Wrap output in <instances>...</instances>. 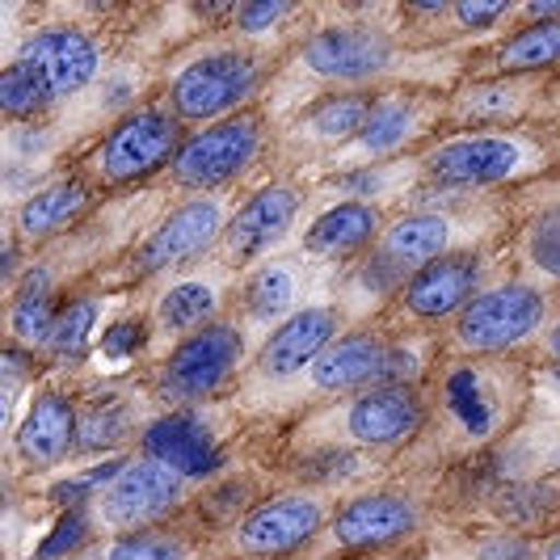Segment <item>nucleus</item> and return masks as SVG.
Here are the masks:
<instances>
[{"label": "nucleus", "instance_id": "1", "mask_svg": "<svg viewBox=\"0 0 560 560\" xmlns=\"http://www.w3.org/2000/svg\"><path fill=\"white\" fill-rule=\"evenodd\" d=\"M421 168L443 190H489L544 168V148L514 131H468L421 156Z\"/></svg>", "mask_w": 560, "mask_h": 560}, {"label": "nucleus", "instance_id": "2", "mask_svg": "<svg viewBox=\"0 0 560 560\" xmlns=\"http://www.w3.org/2000/svg\"><path fill=\"white\" fill-rule=\"evenodd\" d=\"M266 63L257 51L224 47L182 63V72L168 81V110L182 122H224L261 89Z\"/></svg>", "mask_w": 560, "mask_h": 560}, {"label": "nucleus", "instance_id": "3", "mask_svg": "<svg viewBox=\"0 0 560 560\" xmlns=\"http://www.w3.org/2000/svg\"><path fill=\"white\" fill-rule=\"evenodd\" d=\"M182 118L165 106H136L122 114L89 152V173L102 186H131L161 173L182 152Z\"/></svg>", "mask_w": 560, "mask_h": 560}, {"label": "nucleus", "instance_id": "4", "mask_svg": "<svg viewBox=\"0 0 560 560\" xmlns=\"http://www.w3.org/2000/svg\"><path fill=\"white\" fill-rule=\"evenodd\" d=\"M548 320V300L532 282H498L480 291L468 308L455 316V341L468 354H505L532 341Z\"/></svg>", "mask_w": 560, "mask_h": 560}, {"label": "nucleus", "instance_id": "5", "mask_svg": "<svg viewBox=\"0 0 560 560\" xmlns=\"http://www.w3.org/2000/svg\"><path fill=\"white\" fill-rule=\"evenodd\" d=\"M245 359V334L228 320H215L198 334L173 341L168 359L161 363L156 375V393L165 396L168 405H195L202 396L220 393L228 384V375Z\"/></svg>", "mask_w": 560, "mask_h": 560}, {"label": "nucleus", "instance_id": "6", "mask_svg": "<svg viewBox=\"0 0 560 560\" xmlns=\"http://www.w3.org/2000/svg\"><path fill=\"white\" fill-rule=\"evenodd\" d=\"M261 152V122L253 114H232L224 122H211L182 143L177 161L168 165V182L195 195H211L241 177Z\"/></svg>", "mask_w": 560, "mask_h": 560}, {"label": "nucleus", "instance_id": "7", "mask_svg": "<svg viewBox=\"0 0 560 560\" xmlns=\"http://www.w3.org/2000/svg\"><path fill=\"white\" fill-rule=\"evenodd\" d=\"M186 502V477H177L173 468L136 455L122 464V472L97 493L93 502V518L110 532H148L156 527L165 514H173L177 505Z\"/></svg>", "mask_w": 560, "mask_h": 560}, {"label": "nucleus", "instance_id": "8", "mask_svg": "<svg viewBox=\"0 0 560 560\" xmlns=\"http://www.w3.org/2000/svg\"><path fill=\"white\" fill-rule=\"evenodd\" d=\"M325 523V502L316 493H279L257 502L232 527V552L241 560H282L295 548H304Z\"/></svg>", "mask_w": 560, "mask_h": 560}, {"label": "nucleus", "instance_id": "9", "mask_svg": "<svg viewBox=\"0 0 560 560\" xmlns=\"http://www.w3.org/2000/svg\"><path fill=\"white\" fill-rule=\"evenodd\" d=\"M300 207H304V195L291 182H270L257 195H249V202H241L236 215H228V228L220 236L228 266L270 261V253L291 236V228L300 220Z\"/></svg>", "mask_w": 560, "mask_h": 560}, {"label": "nucleus", "instance_id": "10", "mask_svg": "<svg viewBox=\"0 0 560 560\" xmlns=\"http://www.w3.org/2000/svg\"><path fill=\"white\" fill-rule=\"evenodd\" d=\"M224 228L228 220L220 195L182 198L165 220L140 241L131 266H136V275H165L182 261H195L202 249H211L215 236H224Z\"/></svg>", "mask_w": 560, "mask_h": 560}, {"label": "nucleus", "instance_id": "11", "mask_svg": "<svg viewBox=\"0 0 560 560\" xmlns=\"http://www.w3.org/2000/svg\"><path fill=\"white\" fill-rule=\"evenodd\" d=\"M300 63L320 81H375L396 63V43L366 22H337L300 47Z\"/></svg>", "mask_w": 560, "mask_h": 560}, {"label": "nucleus", "instance_id": "12", "mask_svg": "<svg viewBox=\"0 0 560 560\" xmlns=\"http://www.w3.org/2000/svg\"><path fill=\"white\" fill-rule=\"evenodd\" d=\"M439 400H443V418L455 425L464 443H489L510 418V388L485 363L447 366L439 384Z\"/></svg>", "mask_w": 560, "mask_h": 560}, {"label": "nucleus", "instance_id": "13", "mask_svg": "<svg viewBox=\"0 0 560 560\" xmlns=\"http://www.w3.org/2000/svg\"><path fill=\"white\" fill-rule=\"evenodd\" d=\"M425 421V400L409 384L393 388H366L341 409V434L359 447H396L409 434H418Z\"/></svg>", "mask_w": 560, "mask_h": 560}, {"label": "nucleus", "instance_id": "14", "mask_svg": "<svg viewBox=\"0 0 560 560\" xmlns=\"http://www.w3.org/2000/svg\"><path fill=\"white\" fill-rule=\"evenodd\" d=\"M480 282V257L472 249L447 253L430 266L413 270L405 287H400V308L418 320H447V316H459L477 300Z\"/></svg>", "mask_w": 560, "mask_h": 560}, {"label": "nucleus", "instance_id": "15", "mask_svg": "<svg viewBox=\"0 0 560 560\" xmlns=\"http://www.w3.org/2000/svg\"><path fill=\"white\" fill-rule=\"evenodd\" d=\"M418 502H409L405 493H359L346 505H337V514L329 518V535L346 552H366V548L400 544L405 535L418 532Z\"/></svg>", "mask_w": 560, "mask_h": 560}, {"label": "nucleus", "instance_id": "16", "mask_svg": "<svg viewBox=\"0 0 560 560\" xmlns=\"http://www.w3.org/2000/svg\"><path fill=\"white\" fill-rule=\"evenodd\" d=\"M18 63H26L30 72H38L59 102V97L77 93V89H84V84L97 77L102 51H97V43H93L89 34H81V30L47 26L22 38Z\"/></svg>", "mask_w": 560, "mask_h": 560}, {"label": "nucleus", "instance_id": "17", "mask_svg": "<svg viewBox=\"0 0 560 560\" xmlns=\"http://www.w3.org/2000/svg\"><path fill=\"white\" fill-rule=\"evenodd\" d=\"M140 447L148 459L165 464L186 480H202L220 468V439L195 409H173L165 418L148 421Z\"/></svg>", "mask_w": 560, "mask_h": 560}, {"label": "nucleus", "instance_id": "18", "mask_svg": "<svg viewBox=\"0 0 560 560\" xmlns=\"http://www.w3.org/2000/svg\"><path fill=\"white\" fill-rule=\"evenodd\" d=\"M337 341V312L329 304H308L295 316H287L275 334H266L257 350V371L266 380H291L300 371H312V363Z\"/></svg>", "mask_w": 560, "mask_h": 560}, {"label": "nucleus", "instance_id": "19", "mask_svg": "<svg viewBox=\"0 0 560 560\" xmlns=\"http://www.w3.org/2000/svg\"><path fill=\"white\" fill-rule=\"evenodd\" d=\"M375 249L384 257H393L400 270H421L447 253H459V220L447 211H413V215H400L384 228L380 245Z\"/></svg>", "mask_w": 560, "mask_h": 560}, {"label": "nucleus", "instance_id": "20", "mask_svg": "<svg viewBox=\"0 0 560 560\" xmlns=\"http://www.w3.org/2000/svg\"><path fill=\"white\" fill-rule=\"evenodd\" d=\"M384 350L388 337L371 334V329H354V334L337 337L334 346L312 363V388L320 393H366L380 380L384 366Z\"/></svg>", "mask_w": 560, "mask_h": 560}, {"label": "nucleus", "instance_id": "21", "mask_svg": "<svg viewBox=\"0 0 560 560\" xmlns=\"http://www.w3.org/2000/svg\"><path fill=\"white\" fill-rule=\"evenodd\" d=\"M77 425H81V413L68 396L38 393L18 425V455L30 468H51L77 447Z\"/></svg>", "mask_w": 560, "mask_h": 560}, {"label": "nucleus", "instance_id": "22", "mask_svg": "<svg viewBox=\"0 0 560 560\" xmlns=\"http://www.w3.org/2000/svg\"><path fill=\"white\" fill-rule=\"evenodd\" d=\"M380 224H384V215H380L375 202L341 198V202H334L329 211H320V215L312 220L300 245H304L308 257H354V253H363L375 236H384Z\"/></svg>", "mask_w": 560, "mask_h": 560}, {"label": "nucleus", "instance_id": "23", "mask_svg": "<svg viewBox=\"0 0 560 560\" xmlns=\"http://www.w3.org/2000/svg\"><path fill=\"white\" fill-rule=\"evenodd\" d=\"M421 127H425V106H421L418 97H409V93H388V97H380V102L371 106L363 131L346 143V148H350V156H359V161H384V156L400 152L405 143L418 136Z\"/></svg>", "mask_w": 560, "mask_h": 560}, {"label": "nucleus", "instance_id": "24", "mask_svg": "<svg viewBox=\"0 0 560 560\" xmlns=\"http://www.w3.org/2000/svg\"><path fill=\"white\" fill-rule=\"evenodd\" d=\"M304 291V275H300V261L291 257H270L261 261L245 282V320L253 329H279L287 316H295V300Z\"/></svg>", "mask_w": 560, "mask_h": 560}, {"label": "nucleus", "instance_id": "25", "mask_svg": "<svg viewBox=\"0 0 560 560\" xmlns=\"http://www.w3.org/2000/svg\"><path fill=\"white\" fill-rule=\"evenodd\" d=\"M56 282H51V270L47 266H30L26 275L13 287V300H9V329L13 337L26 346V350H47L51 346V334H56L59 308L51 300Z\"/></svg>", "mask_w": 560, "mask_h": 560}, {"label": "nucleus", "instance_id": "26", "mask_svg": "<svg viewBox=\"0 0 560 560\" xmlns=\"http://www.w3.org/2000/svg\"><path fill=\"white\" fill-rule=\"evenodd\" d=\"M215 312H220V282L177 279L156 295L152 325H156V334L177 337V341H182V337H190V334H198V329H207V325H215Z\"/></svg>", "mask_w": 560, "mask_h": 560}, {"label": "nucleus", "instance_id": "27", "mask_svg": "<svg viewBox=\"0 0 560 560\" xmlns=\"http://www.w3.org/2000/svg\"><path fill=\"white\" fill-rule=\"evenodd\" d=\"M84 207H89V186H84L81 177H59L51 186L34 190L18 207V236L47 241V236H56V232H63V228L72 224Z\"/></svg>", "mask_w": 560, "mask_h": 560}, {"label": "nucleus", "instance_id": "28", "mask_svg": "<svg viewBox=\"0 0 560 560\" xmlns=\"http://www.w3.org/2000/svg\"><path fill=\"white\" fill-rule=\"evenodd\" d=\"M375 102H366L363 93H334V97H320L304 118H300V131L308 140L320 143H350L363 131L366 114Z\"/></svg>", "mask_w": 560, "mask_h": 560}, {"label": "nucleus", "instance_id": "29", "mask_svg": "<svg viewBox=\"0 0 560 560\" xmlns=\"http://www.w3.org/2000/svg\"><path fill=\"white\" fill-rule=\"evenodd\" d=\"M136 425V413L122 396H97L81 409V425H77V451L84 455H102V451L118 447Z\"/></svg>", "mask_w": 560, "mask_h": 560}, {"label": "nucleus", "instance_id": "30", "mask_svg": "<svg viewBox=\"0 0 560 560\" xmlns=\"http://www.w3.org/2000/svg\"><path fill=\"white\" fill-rule=\"evenodd\" d=\"M548 63H560V18L532 22L498 47L502 72H532V68H548Z\"/></svg>", "mask_w": 560, "mask_h": 560}, {"label": "nucleus", "instance_id": "31", "mask_svg": "<svg viewBox=\"0 0 560 560\" xmlns=\"http://www.w3.org/2000/svg\"><path fill=\"white\" fill-rule=\"evenodd\" d=\"M56 102V93L47 89V81L38 72H30L26 63H9L0 77V110L18 122H30Z\"/></svg>", "mask_w": 560, "mask_h": 560}, {"label": "nucleus", "instance_id": "32", "mask_svg": "<svg viewBox=\"0 0 560 560\" xmlns=\"http://www.w3.org/2000/svg\"><path fill=\"white\" fill-rule=\"evenodd\" d=\"M523 253L539 279L560 282V202L532 215V224L523 232Z\"/></svg>", "mask_w": 560, "mask_h": 560}, {"label": "nucleus", "instance_id": "33", "mask_svg": "<svg viewBox=\"0 0 560 560\" xmlns=\"http://www.w3.org/2000/svg\"><path fill=\"white\" fill-rule=\"evenodd\" d=\"M93 329H97V300H93V295L72 300V304L59 308L56 334H51V346H47V350L56 354L59 363H72V359H81L84 350H89Z\"/></svg>", "mask_w": 560, "mask_h": 560}, {"label": "nucleus", "instance_id": "34", "mask_svg": "<svg viewBox=\"0 0 560 560\" xmlns=\"http://www.w3.org/2000/svg\"><path fill=\"white\" fill-rule=\"evenodd\" d=\"M190 544L182 535L161 532V527H148V532L118 535L110 544L106 560H186Z\"/></svg>", "mask_w": 560, "mask_h": 560}, {"label": "nucleus", "instance_id": "35", "mask_svg": "<svg viewBox=\"0 0 560 560\" xmlns=\"http://www.w3.org/2000/svg\"><path fill=\"white\" fill-rule=\"evenodd\" d=\"M557 502H560L557 485L527 480V485H505L493 505H498V514L510 518V523H535V518H544Z\"/></svg>", "mask_w": 560, "mask_h": 560}, {"label": "nucleus", "instance_id": "36", "mask_svg": "<svg viewBox=\"0 0 560 560\" xmlns=\"http://www.w3.org/2000/svg\"><path fill=\"white\" fill-rule=\"evenodd\" d=\"M523 106V93L514 84L493 81V84H477L464 102H459V118H505Z\"/></svg>", "mask_w": 560, "mask_h": 560}, {"label": "nucleus", "instance_id": "37", "mask_svg": "<svg viewBox=\"0 0 560 560\" xmlns=\"http://www.w3.org/2000/svg\"><path fill=\"white\" fill-rule=\"evenodd\" d=\"M89 535V510L77 505V510H63V518L56 523V532L38 544V560H63L68 552H77Z\"/></svg>", "mask_w": 560, "mask_h": 560}, {"label": "nucleus", "instance_id": "38", "mask_svg": "<svg viewBox=\"0 0 560 560\" xmlns=\"http://www.w3.org/2000/svg\"><path fill=\"white\" fill-rule=\"evenodd\" d=\"M350 472H359V455L346 447H320L316 455L304 459V477L312 485H334V480L350 477Z\"/></svg>", "mask_w": 560, "mask_h": 560}, {"label": "nucleus", "instance_id": "39", "mask_svg": "<svg viewBox=\"0 0 560 560\" xmlns=\"http://www.w3.org/2000/svg\"><path fill=\"white\" fill-rule=\"evenodd\" d=\"M143 341H148V325L143 320H114V329H106V337L97 341V350H102L106 363H122L136 350H143Z\"/></svg>", "mask_w": 560, "mask_h": 560}, {"label": "nucleus", "instance_id": "40", "mask_svg": "<svg viewBox=\"0 0 560 560\" xmlns=\"http://www.w3.org/2000/svg\"><path fill=\"white\" fill-rule=\"evenodd\" d=\"M291 13V4H279V0H257V4H236V26L245 34H261V30L279 26L282 18Z\"/></svg>", "mask_w": 560, "mask_h": 560}, {"label": "nucleus", "instance_id": "41", "mask_svg": "<svg viewBox=\"0 0 560 560\" xmlns=\"http://www.w3.org/2000/svg\"><path fill=\"white\" fill-rule=\"evenodd\" d=\"M26 388V350H4V418H13V400Z\"/></svg>", "mask_w": 560, "mask_h": 560}, {"label": "nucleus", "instance_id": "42", "mask_svg": "<svg viewBox=\"0 0 560 560\" xmlns=\"http://www.w3.org/2000/svg\"><path fill=\"white\" fill-rule=\"evenodd\" d=\"M472 560H532V548L518 535H493V539L480 544Z\"/></svg>", "mask_w": 560, "mask_h": 560}, {"label": "nucleus", "instance_id": "43", "mask_svg": "<svg viewBox=\"0 0 560 560\" xmlns=\"http://www.w3.org/2000/svg\"><path fill=\"white\" fill-rule=\"evenodd\" d=\"M505 9H510V4H502V0H493V4H451V18H455L459 26L480 30V26H493V22H502Z\"/></svg>", "mask_w": 560, "mask_h": 560}, {"label": "nucleus", "instance_id": "44", "mask_svg": "<svg viewBox=\"0 0 560 560\" xmlns=\"http://www.w3.org/2000/svg\"><path fill=\"white\" fill-rule=\"evenodd\" d=\"M544 354L552 363V384L560 388V325H552V334L544 337Z\"/></svg>", "mask_w": 560, "mask_h": 560}, {"label": "nucleus", "instance_id": "45", "mask_svg": "<svg viewBox=\"0 0 560 560\" xmlns=\"http://www.w3.org/2000/svg\"><path fill=\"white\" fill-rule=\"evenodd\" d=\"M539 560H560V535H552V539L539 548Z\"/></svg>", "mask_w": 560, "mask_h": 560}]
</instances>
